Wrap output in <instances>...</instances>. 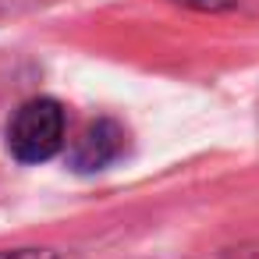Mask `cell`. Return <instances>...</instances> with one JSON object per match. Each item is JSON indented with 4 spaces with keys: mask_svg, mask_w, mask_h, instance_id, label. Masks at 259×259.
<instances>
[{
    "mask_svg": "<svg viewBox=\"0 0 259 259\" xmlns=\"http://www.w3.org/2000/svg\"><path fill=\"white\" fill-rule=\"evenodd\" d=\"M8 146L22 163H43L64 146V110L54 100H29L8 124Z\"/></svg>",
    "mask_w": 259,
    "mask_h": 259,
    "instance_id": "cell-1",
    "label": "cell"
},
{
    "mask_svg": "<svg viewBox=\"0 0 259 259\" xmlns=\"http://www.w3.org/2000/svg\"><path fill=\"white\" fill-rule=\"evenodd\" d=\"M121 146H124V135L114 121H93L78 135V142L71 149V160H75L78 170H100L121 153Z\"/></svg>",
    "mask_w": 259,
    "mask_h": 259,
    "instance_id": "cell-2",
    "label": "cell"
},
{
    "mask_svg": "<svg viewBox=\"0 0 259 259\" xmlns=\"http://www.w3.org/2000/svg\"><path fill=\"white\" fill-rule=\"evenodd\" d=\"M0 259H57L50 248H0Z\"/></svg>",
    "mask_w": 259,
    "mask_h": 259,
    "instance_id": "cell-3",
    "label": "cell"
},
{
    "mask_svg": "<svg viewBox=\"0 0 259 259\" xmlns=\"http://www.w3.org/2000/svg\"><path fill=\"white\" fill-rule=\"evenodd\" d=\"M185 4H199V8H224L227 0H185Z\"/></svg>",
    "mask_w": 259,
    "mask_h": 259,
    "instance_id": "cell-4",
    "label": "cell"
},
{
    "mask_svg": "<svg viewBox=\"0 0 259 259\" xmlns=\"http://www.w3.org/2000/svg\"><path fill=\"white\" fill-rule=\"evenodd\" d=\"M241 259H259V252H241Z\"/></svg>",
    "mask_w": 259,
    "mask_h": 259,
    "instance_id": "cell-5",
    "label": "cell"
}]
</instances>
